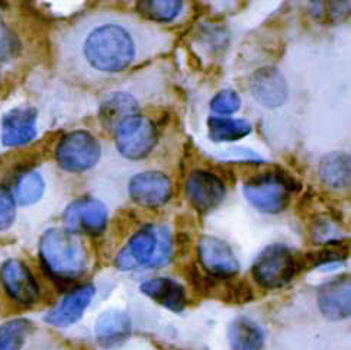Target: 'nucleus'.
I'll return each instance as SVG.
<instances>
[{"instance_id": "nucleus-12", "label": "nucleus", "mask_w": 351, "mask_h": 350, "mask_svg": "<svg viewBox=\"0 0 351 350\" xmlns=\"http://www.w3.org/2000/svg\"><path fill=\"white\" fill-rule=\"evenodd\" d=\"M186 194L195 209L208 214L222 204L227 189L217 174L206 170H195L187 178Z\"/></svg>"}, {"instance_id": "nucleus-6", "label": "nucleus", "mask_w": 351, "mask_h": 350, "mask_svg": "<svg viewBox=\"0 0 351 350\" xmlns=\"http://www.w3.org/2000/svg\"><path fill=\"white\" fill-rule=\"evenodd\" d=\"M102 156L96 137L86 130L71 131L62 137L57 150L58 166L70 173H83L93 169Z\"/></svg>"}, {"instance_id": "nucleus-2", "label": "nucleus", "mask_w": 351, "mask_h": 350, "mask_svg": "<svg viewBox=\"0 0 351 350\" xmlns=\"http://www.w3.org/2000/svg\"><path fill=\"white\" fill-rule=\"evenodd\" d=\"M43 266L56 281L80 278L89 265V256L80 237L67 229H49L40 242Z\"/></svg>"}, {"instance_id": "nucleus-29", "label": "nucleus", "mask_w": 351, "mask_h": 350, "mask_svg": "<svg viewBox=\"0 0 351 350\" xmlns=\"http://www.w3.org/2000/svg\"><path fill=\"white\" fill-rule=\"evenodd\" d=\"M346 252L340 247H325L321 252H315L308 256V260L313 266H321L327 264H335L346 259Z\"/></svg>"}, {"instance_id": "nucleus-13", "label": "nucleus", "mask_w": 351, "mask_h": 350, "mask_svg": "<svg viewBox=\"0 0 351 350\" xmlns=\"http://www.w3.org/2000/svg\"><path fill=\"white\" fill-rule=\"evenodd\" d=\"M0 279L10 298L22 305H34L40 299V288L31 270L16 259L6 260Z\"/></svg>"}, {"instance_id": "nucleus-16", "label": "nucleus", "mask_w": 351, "mask_h": 350, "mask_svg": "<svg viewBox=\"0 0 351 350\" xmlns=\"http://www.w3.org/2000/svg\"><path fill=\"white\" fill-rule=\"evenodd\" d=\"M318 305L322 316L328 320L350 317V279L341 277L322 285L318 291Z\"/></svg>"}, {"instance_id": "nucleus-9", "label": "nucleus", "mask_w": 351, "mask_h": 350, "mask_svg": "<svg viewBox=\"0 0 351 350\" xmlns=\"http://www.w3.org/2000/svg\"><path fill=\"white\" fill-rule=\"evenodd\" d=\"M67 230L97 235L104 233L108 224V208L95 198H80L73 201L64 211Z\"/></svg>"}, {"instance_id": "nucleus-4", "label": "nucleus", "mask_w": 351, "mask_h": 350, "mask_svg": "<svg viewBox=\"0 0 351 350\" xmlns=\"http://www.w3.org/2000/svg\"><path fill=\"white\" fill-rule=\"evenodd\" d=\"M118 152L130 160H141L149 156L158 143L156 124L140 114L122 119L115 127Z\"/></svg>"}, {"instance_id": "nucleus-8", "label": "nucleus", "mask_w": 351, "mask_h": 350, "mask_svg": "<svg viewBox=\"0 0 351 350\" xmlns=\"http://www.w3.org/2000/svg\"><path fill=\"white\" fill-rule=\"evenodd\" d=\"M199 260L210 277L219 279L232 278L240 270V261L231 246L215 235H202L197 246Z\"/></svg>"}, {"instance_id": "nucleus-14", "label": "nucleus", "mask_w": 351, "mask_h": 350, "mask_svg": "<svg viewBox=\"0 0 351 350\" xmlns=\"http://www.w3.org/2000/svg\"><path fill=\"white\" fill-rule=\"evenodd\" d=\"M96 288L93 285H83L71 291L62 301L45 316V321L54 327H70L76 324L90 305Z\"/></svg>"}, {"instance_id": "nucleus-24", "label": "nucleus", "mask_w": 351, "mask_h": 350, "mask_svg": "<svg viewBox=\"0 0 351 350\" xmlns=\"http://www.w3.org/2000/svg\"><path fill=\"white\" fill-rule=\"evenodd\" d=\"M32 329V323L25 318H15L2 324L0 326V350H22Z\"/></svg>"}, {"instance_id": "nucleus-28", "label": "nucleus", "mask_w": 351, "mask_h": 350, "mask_svg": "<svg viewBox=\"0 0 351 350\" xmlns=\"http://www.w3.org/2000/svg\"><path fill=\"white\" fill-rule=\"evenodd\" d=\"M16 215V202L12 192L5 186H0V231L12 226Z\"/></svg>"}, {"instance_id": "nucleus-7", "label": "nucleus", "mask_w": 351, "mask_h": 350, "mask_svg": "<svg viewBox=\"0 0 351 350\" xmlns=\"http://www.w3.org/2000/svg\"><path fill=\"white\" fill-rule=\"evenodd\" d=\"M244 196L256 209L265 214H279L291 202V194L276 173H265L250 179L243 186Z\"/></svg>"}, {"instance_id": "nucleus-26", "label": "nucleus", "mask_w": 351, "mask_h": 350, "mask_svg": "<svg viewBox=\"0 0 351 350\" xmlns=\"http://www.w3.org/2000/svg\"><path fill=\"white\" fill-rule=\"evenodd\" d=\"M209 108L221 115H232L241 108L240 95L232 89H223L212 97Z\"/></svg>"}, {"instance_id": "nucleus-25", "label": "nucleus", "mask_w": 351, "mask_h": 350, "mask_svg": "<svg viewBox=\"0 0 351 350\" xmlns=\"http://www.w3.org/2000/svg\"><path fill=\"white\" fill-rule=\"evenodd\" d=\"M45 192V182L38 172L23 173L16 183V199L21 205L38 202Z\"/></svg>"}, {"instance_id": "nucleus-3", "label": "nucleus", "mask_w": 351, "mask_h": 350, "mask_svg": "<svg viewBox=\"0 0 351 350\" xmlns=\"http://www.w3.org/2000/svg\"><path fill=\"white\" fill-rule=\"evenodd\" d=\"M173 257V237L169 227L147 224L138 230L115 259V266L122 272L143 268H162Z\"/></svg>"}, {"instance_id": "nucleus-18", "label": "nucleus", "mask_w": 351, "mask_h": 350, "mask_svg": "<svg viewBox=\"0 0 351 350\" xmlns=\"http://www.w3.org/2000/svg\"><path fill=\"white\" fill-rule=\"evenodd\" d=\"M140 291L173 312H182L187 304L184 288L170 278L148 279L140 285Z\"/></svg>"}, {"instance_id": "nucleus-17", "label": "nucleus", "mask_w": 351, "mask_h": 350, "mask_svg": "<svg viewBox=\"0 0 351 350\" xmlns=\"http://www.w3.org/2000/svg\"><path fill=\"white\" fill-rule=\"evenodd\" d=\"M131 330L132 324L128 314L119 310H108L102 312L95 324L96 340L105 349L122 345L131 336Z\"/></svg>"}, {"instance_id": "nucleus-23", "label": "nucleus", "mask_w": 351, "mask_h": 350, "mask_svg": "<svg viewBox=\"0 0 351 350\" xmlns=\"http://www.w3.org/2000/svg\"><path fill=\"white\" fill-rule=\"evenodd\" d=\"M184 8L180 0H145L136 3V12L143 18L154 22H171Z\"/></svg>"}, {"instance_id": "nucleus-19", "label": "nucleus", "mask_w": 351, "mask_h": 350, "mask_svg": "<svg viewBox=\"0 0 351 350\" xmlns=\"http://www.w3.org/2000/svg\"><path fill=\"white\" fill-rule=\"evenodd\" d=\"M140 102L138 99L127 92H115L109 95L100 105V118L105 127H117V125L131 115L138 114Z\"/></svg>"}, {"instance_id": "nucleus-22", "label": "nucleus", "mask_w": 351, "mask_h": 350, "mask_svg": "<svg viewBox=\"0 0 351 350\" xmlns=\"http://www.w3.org/2000/svg\"><path fill=\"white\" fill-rule=\"evenodd\" d=\"M252 124L243 118H208V135L214 143H234L252 132Z\"/></svg>"}, {"instance_id": "nucleus-1", "label": "nucleus", "mask_w": 351, "mask_h": 350, "mask_svg": "<svg viewBox=\"0 0 351 350\" xmlns=\"http://www.w3.org/2000/svg\"><path fill=\"white\" fill-rule=\"evenodd\" d=\"M57 61L74 82L99 84L167 51L171 36L132 15L100 10L57 35Z\"/></svg>"}, {"instance_id": "nucleus-20", "label": "nucleus", "mask_w": 351, "mask_h": 350, "mask_svg": "<svg viewBox=\"0 0 351 350\" xmlns=\"http://www.w3.org/2000/svg\"><path fill=\"white\" fill-rule=\"evenodd\" d=\"M350 156L343 152L325 154L319 161V178L321 180L332 187L343 189L350 186Z\"/></svg>"}, {"instance_id": "nucleus-21", "label": "nucleus", "mask_w": 351, "mask_h": 350, "mask_svg": "<svg viewBox=\"0 0 351 350\" xmlns=\"http://www.w3.org/2000/svg\"><path fill=\"white\" fill-rule=\"evenodd\" d=\"M228 339L232 350H261L265 345V333L253 320L240 317L231 323Z\"/></svg>"}, {"instance_id": "nucleus-15", "label": "nucleus", "mask_w": 351, "mask_h": 350, "mask_svg": "<svg viewBox=\"0 0 351 350\" xmlns=\"http://www.w3.org/2000/svg\"><path fill=\"white\" fill-rule=\"evenodd\" d=\"M36 135V109L21 106L9 110L2 121V143L8 147L25 145Z\"/></svg>"}, {"instance_id": "nucleus-30", "label": "nucleus", "mask_w": 351, "mask_h": 350, "mask_svg": "<svg viewBox=\"0 0 351 350\" xmlns=\"http://www.w3.org/2000/svg\"><path fill=\"white\" fill-rule=\"evenodd\" d=\"M18 51V41L6 25L0 22V58H9Z\"/></svg>"}, {"instance_id": "nucleus-11", "label": "nucleus", "mask_w": 351, "mask_h": 350, "mask_svg": "<svg viewBox=\"0 0 351 350\" xmlns=\"http://www.w3.org/2000/svg\"><path fill=\"white\" fill-rule=\"evenodd\" d=\"M132 201L141 207L153 208L165 205L171 198L173 186L167 174L161 172H141L134 174L128 183Z\"/></svg>"}, {"instance_id": "nucleus-5", "label": "nucleus", "mask_w": 351, "mask_h": 350, "mask_svg": "<svg viewBox=\"0 0 351 350\" xmlns=\"http://www.w3.org/2000/svg\"><path fill=\"white\" fill-rule=\"evenodd\" d=\"M296 270L298 261L285 244L267 246L253 264V277L266 290L282 288L293 279Z\"/></svg>"}, {"instance_id": "nucleus-10", "label": "nucleus", "mask_w": 351, "mask_h": 350, "mask_svg": "<svg viewBox=\"0 0 351 350\" xmlns=\"http://www.w3.org/2000/svg\"><path fill=\"white\" fill-rule=\"evenodd\" d=\"M248 89L254 101L266 109L283 106L289 97V86L276 67H261L248 80Z\"/></svg>"}, {"instance_id": "nucleus-27", "label": "nucleus", "mask_w": 351, "mask_h": 350, "mask_svg": "<svg viewBox=\"0 0 351 350\" xmlns=\"http://www.w3.org/2000/svg\"><path fill=\"white\" fill-rule=\"evenodd\" d=\"M222 299L227 303L244 304L253 299V290L247 281H227L222 285Z\"/></svg>"}]
</instances>
